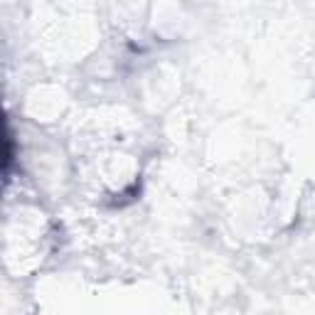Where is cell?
<instances>
[{
    "label": "cell",
    "instance_id": "cell-1",
    "mask_svg": "<svg viewBox=\"0 0 315 315\" xmlns=\"http://www.w3.org/2000/svg\"><path fill=\"white\" fill-rule=\"evenodd\" d=\"M5 175L10 173V163H12V138H10V128H7V121H5Z\"/></svg>",
    "mask_w": 315,
    "mask_h": 315
}]
</instances>
